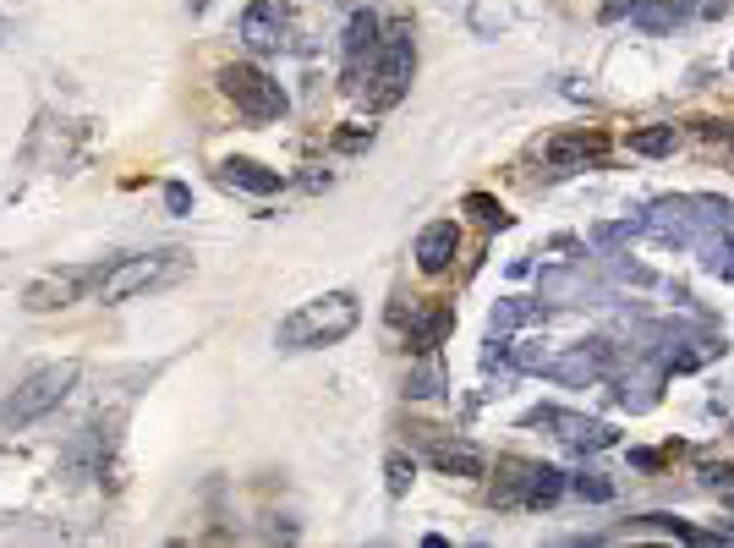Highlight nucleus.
Here are the masks:
<instances>
[{
	"label": "nucleus",
	"instance_id": "nucleus-18",
	"mask_svg": "<svg viewBox=\"0 0 734 548\" xmlns=\"http://www.w3.org/2000/svg\"><path fill=\"white\" fill-rule=\"evenodd\" d=\"M674 143H679L674 127H636V133H630V154H642V159H668Z\"/></svg>",
	"mask_w": 734,
	"mask_h": 548
},
{
	"label": "nucleus",
	"instance_id": "nucleus-6",
	"mask_svg": "<svg viewBox=\"0 0 734 548\" xmlns=\"http://www.w3.org/2000/svg\"><path fill=\"white\" fill-rule=\"evenodd\" d=\"M614 368V345L608 341H576L565 356H548V379H559V384H593Z\"/></svg>",
	"mask_w": 734,
	"mask_h": 548
},
{
	"label": "nucleus",
	"instance_id": "nucleus-14",
	"mask_svg": "<svg viewBox=\"0 0 734 548\" xmlns=\"http://www.w3.org/2000/svg\"><path fill=\"white\" fill-rule=\"evenodd\" d=\"M456 330V307H444V302H433V307H422L417 319H411V330H405V351H417V356H428L433 345L444 341Z\"/></svg>",
	"mask_w": 734,
	"mask_h": 548
},
{
	"label": "nucleus",
	"instance_id": "nucleus-22",
	"mask_svg": "<svg viewBox=\"0 0 734 548\" xmlns=\"http://www.w3.org/2000/svg\"><path fill=\"white\" fill-rule=\"evenodd\" d=\"M636 527H642V532H664V538H679V544H702V532H696V527H685V521H674V516H642Z\"/></svg>",
	"mask_w": 734,
	"mask_h": 548
},
{
	"label": "nucleus",
	"instance_id": "nucleus-1",
	"mask_svg": "<svg viewBox=\"0 0 734 548\" xmlns=\"http://www.w3.org/2000/svg\"><path fill=\"white\" fill-rule=\"evenodd\" d=\"M417 71V50H411V22H395L390 33H379V45L368 50V67H356V94L368 110H395L411 88Z\"/></svg>",
	"mask_w": 734,
	"mask_h": 548
},
{
	"label": "nucleus",
	"instance_id": "nucleus-17",
	"mask_svg": "<svg viewBox=\"0 0 734 548\" xmlns=\"http://www.w3.org/2000/svg\"><path fill=\"white\" fill-rule=\"evenodd\" d=\"M570 482H565V472H554V467H542V461H532V472H527V510H548L559 493H565Z\"/></svg>",
	"mask_w": 734,
	"mask_h": 548
},
{
	"label": "nucleus",
	"instance_id": "nucleus-13",
	"mask_svg": "<svg viewBox=\"0 0 734 548\" xmlns=\"http://www.w3.org/2000/svg\"><path fill=\"white\" fill-rule=\"evenodd\" d=\"M219 182L236 187V193H253V198H268V193L285 187V176L268 170V165H258V159H225V165H219Z\"/></svg>",
	"mask_w": 734,
	"mask_h": 548
},
{
	"label": "nucleus",
	"instance_id": "nucleus-23",
	"mask_svg": "<svg viewBox=\"0 0 734 548\" xmlns=\"http://www.w3.org/2000/svg\"><path fill=\"white\" fill-rule=\"evenodd\" d=\"M696 478H702V488L730 493L734 488V461H713V456H702V461H696Z\"/></svg>",
	"mask_w": 734,
	"mask_h": 548
},
{
	"label": "nucleus",
	"instance_id": "nucleus-20",
	"mask_svg": "<svg viewBox=\"0 0 734 548\" xmlns=\"http://www.w3.org/2000/svg\"><path fill=\"white\" fill-rule=\"evenodd\" d=\"M542 313H548L542 302H521V296H516V302L493 307V335H499V330H516V324H532V319H542Z\"/></svg>",
	"mask_w": 734,
	"mask_h": 548
},
{
	"label": "nucleus",
	"instance_id": "nucleus-21",
	"mask_svg": "<svg viewBox=\"0 0 734 548\" xmlns=\"http://www.w3.org/2000/svg\"><path fill=\"white\" fill-rule=\"evenodd\" d=\"M467 214L477 219V225H488V231H505V225H510L505 204H499V198H488V193H467Z\"/></svg>",
	"mask_w": 734,
	"mask_h": 548
},
{
	"label": "nucleus",
	"instance_id": "nucleus-19",
	"mask_svg": "<svg viewBox=\"0 0 734 548\" xmlns=\"http://www.w3.org/2000/svg\"><path fill=\"white\" fill-rule=\"evenodd\" d=\"M439 390H444V368H439L433 351H428V362L405 379V395H411V401H428V395H439Z\"/></svg>",
	"mask_w": 734,
	"mask_h": 548
},
{
	"label": "nucleus",
	"instance_id": "nucleus-27",
	"mask_svg": "<svg viewBox=\"0 0 734 548\" xmlns=\"http://www.w3.org/2000/svg\"><path fill=\"white\" fill-rule=\"evenodd\" d=\"M636 6H642V0H608V6H603V22H619V17L636 11Z\"/></svg>",
	"mask_w": 734,
	"mask_h": 548
},
{
	"label": "nucleus",
	"instance_id": "nucleus-31",
	"mask_svg": "<svg viewBox=\"0 0 734 548\" xmlns=\"http://www.w3.org/2000/svg\"><path fill=\"white\" fill-rule=\"evenodd\" d=\"M0 33H6V22H0Z\"/></svg>",
	"mask_w": 734,
	"mask_h": 548
},
{
	"label": "nucleus",
	"instance_id": "nucleus-25",
	"mask_svg": "<svg viewBox=\"0 0 734 548\" xmlns=\"http://www.w3.org/2000/svg\"><path fill=\"white\" fill-rule=\"evenodd\" d=\"M384 472H390V493H395V499H401L405 488H411V478H417V467H411L405 456H390V467H384Z\"/></svg>",
	"mask_w": 734,
	"mask_h": 548
},
{
	"label": "nucleus",
	"instance_id": "nucleus-8",
	"mask_svg": "<svg viewBox=\"0 0 734 548\" xmlns=\"http://www.w3.org/2000/svg\"><path fill=\"white\" fill-rule=\"evenodd\" d=\"M422 456H428V467L433 472H444V478H482L488 472V456L467 444V439H422Z\"/></svg>",
	"mask_w": 734,
	"mask_h": 548
},
{
	"label": "nucleus",
	"instance_id": "nucleus-16",
	"mask_svg": "<svg viewBox=\"0 0 734 548\" xmlns=\"http://www.w3.org/2000/svg\"><path fill=\"white\" fill-rule=\"evenodd\" d=\"M379 33H384V22H379L373 11H351V22H345V33H340V50H345L351 61H362V56L379 45Z\"/></svg>",
	"mask_w": 734,
	"mask_h": 548
},
{
	"label": "nucleus",
	"instance_id": "nucleus-26",
	"mask_svg": "<svg viewBox=\"0 0 734 548\" xmlns=\"http://www.w3.org/2000/svg\"><path fill=\"white\" fill-rule=\"evenodd\" d=\"M165 208H170V214H187V208H193V193H187L182 182H170V187H165Z\"/></svg>",
	"mask_w": 734,
	"mask_h": 548
},
{
	"label": "nucleus",
	"instance_id": "nucleus-5",
	"mask_svg": "<svg viewBox=\"0 0 734 548\" xmlns=\"http://www.w3.org/2000/svg\"><path fill=\"white\" fill-rule=\"evenodd\" d=\"M219 94H225L242 116H253V121H280V116H285V88H280L268 71L247 67V61L219 67Z\"/></svg>",
	"mask_w": 734,
	"mask_h": 548
},
{
	"label": "nucleus",
	"instance_id": "nucleus-3",
	"mask_svg": "<svg viewBox=\"0 0 734 548\" xmlns=\"http://www.w3.org/2000/svg\"><path fill=\"white\" fill-rule=\"evenodd\" d=\"M187 270H193L187 247H159V253L116 258L110 270H99V302L116 307V302H133V296H148V291H165V285H176Z\"/></svg>",
	"mask_w": 734,
	"mask_h": 548
},
{
	"label": "nucleus",
	"instance_id": "nucleus-4",
	"mask_svg": "<svg viewBox=\"0 0 734 548\" xmlns=\"http://www.w3.org/2000/svg\"><path fill=\"white\" fill-rule=\"evenodd\" d=\"M77 373H82V368H77L71 356H67V362L39 368V373H28V379H22V384L0 401V422H6V428H33L39 417H50V411H56L71 390H77Z\"/></svg>",
	"mask_w": 734,
	"mask_h": 548
},
{
	"label": "nucleus",
	"instance_id": "nucleus-29",
	"mask_svg": "<svg viewBox=\"0 0 734 548\" xmlns=\"http://www.w3.org/2000/svg\"><path fill=\"white\" fill-rule=\"evenodd\" d=\"M702 133H707V137H724V143H730V148H734V121H724V127H718V121H707Z\"/></svg>",
	"mask_w": 734,
	"mask_h": 548
},
{
	"label": "nucleus",
	"instance_id": "nucleus-15",
	"mask_svg": "<svg viewBox=\"0 0 734 548\" xmlns=\"http://www.w3.org/2000/svg\"><path fill=\"white\" fill-rule=\"evenodd\" d=\"M691 11H696V0H642L630 17H636L642 33H664V28H679Z\"/></svg>",
	"mask_w": 734,
	"mask_h": 548
},
{
	"label": "nucleus",
	"instance_id": "nucleus-28",
	"mask_svg": "<svg viewBox=\"0 0 734 548\" xmlns=\"http://www.w3.org/2000/svg\"><path fill=\"white\" fill-rule=\"evenodd\" d=\"M630 461H636V467H647V472H653V467H664V456H658V450H630Z\"/></svg>",
	"mask_w": 734,
	"mask_h": 548
},
{
	"label": "nucleus",
	"instance_id": "nucleus-10",
	"mask_svg": "<svg viewBox=\"0 0 734 548\" xmlns=\"http://www.w3.org/2000/svg\"><path fill=\"white\" fill-rule=\"evenodd\" d=\"M242 39H247V50H280L285 45V6L280 0H253L247 11H242Z\"/></svg>",
	"mask_w": 734,
	"mask_h": 548
},
{
	"label": "nucleus",
	"instance_id": "nucleus-30",
	"mask_svg": "<svg viewBox=\"0 0 734 548\" xmlns=\"http://www.w3.org/2000/svg\"><path fill=\"white\" fill-rule=\"evenodd\" d=\"M724 510H730V516H734V488H730V493H724Z\"/></svg>",
	"mask_w": 734,
	"mask_h": 548
},
{
	"label": "nucleus",
	"instance_id": "nucleus-9",
	"mask_svg": "<svg viewBox=\"0 0 734 548\" xmlns=\"http://www.w3.org/2000/svg\"><path fill=\"white\" fill-rule=\"evenodd\" d=\"M456 253H461V225H456V219H433V225H422V236H417V270L444 274L450 264H456Z\"/></svg>",
	"mask_w": 734,
	"mask_h": 548
},
{
	"label": "nucleus",
	"instance_id": "nucleus-2",
	"mask_svg": "<svg viewBox=\"0 0 734 548\" xmlns=\"http://www.w3.org/2000/svg\"><path fill=\"white\" fill-rule=\"evenodd\" d=\"M356 324H362V302H356L351 291H324V296L302 302L291 319H280L274 345H280V351H319V345L345 341Z\"/></svg>",
	"mask_w": 734,
	"mask_h": 548
},
{
	"label": "nucleus",
	"instance_id": "nucleus-12",
	"mask_svg": "<svg viewBox=\"0 0 734 548\" xmlns=\"http://www.w3.org/2000/svg\"><path fill=\"white\" fill-rule=\"evenodd\" d=\"M608 154V137L603 133H559L548 143V165L554 170H581V165H593Z\"/></svg>",
	"mask_w": 734,
	"mask_h": 548
},
{
	"label": "nucleus",
	"instance_id": "nucleus-7",
	"mask_svg": "<svg viewBox=\"0 0 734 548\" xmlns=\"http://www.w3.org/2000/svg\"><path fill=\"white\" fill-rule=\"evenodd\" d=\"M94 280V270H50L39 274L28 291H22V307L28 313H56V307H67V302H77L82 296V285Z\"/></svg>",
	"mask_w": 734,
	"mask_h": 548
},
{
	"label": "nucleus",
	"instance_id": "nucleus-11",
	"mask_svg": "<svg viewBox=\"0 0 734 548\" xmlns=\"http://www.w3.org/2000/svg\"><path fill=\"white\" fill-rule=\"evenodd\" d=\"M527 422L559 428V439H565L570 450H608V444H614V428H608V422H587V417H570V411H532Z\"/></svg>",
	"mask_w": 734,
	"mask_h": 548
},
{
	"label": "nucleus",
	"instance_id": "nucleus-24",
	"mask_svg": "<svg viewBox=\"0 0 734 548\" xmlns=\"http://www.w3.org/2000/svg\"><path fill=\"white\" fill-rule=\"evenodd\" d=\"M570 488H576L587 505H608V499H614V482L603 478V472H581V478H570Z\"/></svg>",
	"mask_w": 734,
	"mask_h": 548
}]
</instances>
